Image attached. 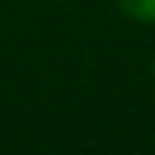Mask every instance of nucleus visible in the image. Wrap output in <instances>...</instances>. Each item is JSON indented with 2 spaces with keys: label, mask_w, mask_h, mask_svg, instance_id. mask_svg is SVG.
I'll return each instance as SVG.
<instances>
[{
  "label": "nucleus",
  "mask_w": 155,
  "mask_h": 155,
  "mask_svg": "<svg viewBox=\"0 0 155 155\" xmlns=\"http://www.w3.org/2000/svg\"><path fill=\"white\" fill-rule=\"evenodd\" d=\"M152 81H155V55H152Z\"/></svg>",
  "instance_id": "2"
},
{
  "label": "nucleus",
  "mask_w": 155,
  "mask_h": 155,
  "mask_svg": "<svg viewBox=\"0 0 155 155\" xmlns=\"http://www.w3.org/2000/svg\"><path fill=\"white\" fill-rule=\"evenodd\" d=\"M124 17L141 26H155V0H118Z\"/></svg>",
  "instance_id": "1"
}]
</instances>
